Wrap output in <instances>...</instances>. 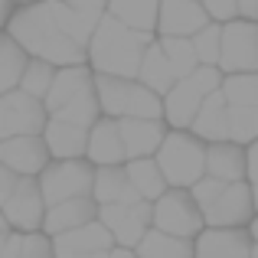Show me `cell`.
<instances>
[{"mask_svg":"<svg viewBox=\"0 0 258 258\" xmlns=\"http://www.w3.org/2000/svg\"><path fill=\"white\" fill-rule=\"evenodd\" d=\"M7 33H10L30 56L46 59V62H52V66L88 62V49L82 43H76V39L59 26L56 13H52V0L23 4L17 13H10Z\"/></svg>","mask_w":258,"mask_h":258,"instance_id":"6da1fadb","label":"cell"},{"mask_svg":"<svg viewBox=\"0 0 258 258\" xmlns=\"http://www.w3.org/2000/svg\"><path fill=\"white\" fill-rule=\"evenodd\" d=\"M151 33L131 30L121 20H114L111 13H105L88 39V66L105 76L138 79L141 59H144V49L151 46Z\"/></svg>","mask_w":258,"mask_h":258,"instance_id":"7a4b0ae2","label":"cell"},{"mask_svg":"<svg viewBox=\"0 0 258 258\" xmlns=\"http://www.w3.org/2000/svg\"><path fill=\"white\" fill-rule=\"evenodd\" d=\"M101 114L108 118H164V95L147 88L141 79L95 72Z\"/></svg>","mask_w":258,"mask_h":258,"instance_id":"3957f363","label":"cell"},{"mask_svg":"<svg viewBox=\"0 0 258 258\" xmlns=\"http://www.w3.org/2000/svg\"><path fill=\"white\" fill-rule=\"evenodd\" d=\"M154 157L170 186L189 189L196 180L206 176V141L196 138L189 127H170Z\"/></svg>","mask_w":258,"mask_h":258,"instance_id":"277c9868","label":"cell"},{"mask_svg":"<svg viewBox=\"0 0 258 258\" xmlns=\"http://www.w3.org/2000/svg\"><path fill=\"white\" fill-rule=\"evenodd\" d=\"M222 79H226V72H222L219 66H203V62L196 66L186 79H180V82L164 95V121H167V127H189L193 124L203 98L213 95V92H219Z\"/></svg>","mask_w":258,"mask_h":258,"instance_id":"5b68a950","label":"cell"},{"mask_svg":"<svg viewBox=\"0 0 258 258\" xmlns=\"http://www.w3.org/2000/svg\"><path fill=\"white\" fill-rule=\"evenodd\" d=\"M222 95L229 101V138L239 144L258 141V72H232L222 79Z\"/></svg>","mask_w":258,"mask_h":258,"instance_id":"8992f818","label":"cell"},{"mask_svg":"<svg viewBox=\"0 0 258 258\" xmlns=\"http://www.w3.org/2000/svg\"><path fill=\"white\" fill-rule=\"evenodd\" d=\"M95 186V164L88 157H69V160H49L39 173V189L46 196V206L72 196H92Z\"/></svg>","mask_w":258,"mask_h":258,"instance_id":"52a82bcc","label":"cell"},{"mask_svg":"<svg viewBox=\"0 0 258 258\" xmlns=\"http://www.w3.org/2000/svg\"><path fill=\"white\" fill-rule=\"evenodd\" d=\"M154 229H164L180 239H196L206 229V219H203V209L189 189L170 186L164 196L154 200Z\"/></svg>","mask_w":258,"mask_h":258,"instance_id":"ba28073f","label":"cell"},{"mask_svg":"<svg viewBox=\"0 0 258 258\" xmlns=\"http://www.w3.org/2000/svg\"><path fill=\"white\" fill-rule=\"evenodd\" d=\"M255 216H258L255 189H252L248 180L222 183V189L216 193V200L209 203V206H203L206 226H219V229H248Z\"/></svg>","mask_w":258,"mask_h":258,"instance_id":"9c48e42d","label":"cell"},{"mask_svg":"<svg viewBox=\"0 0 258 258\" xmlns=\"http://www.w3.org/2000/svg\"><path fill=\"white\" fill-rule=\"evenodd\" d=\"M219 69L226 76H232V72H258V20L235 17L229 23H222Z\"/></svg>","mask_w":258,"mask_h":258,"instance_id":"30bf717a","label":"cell"},{"mask_svg":"<svg viewBox=\"0 0 258 258\" xmlns=\"http://www.w3.org/2000/svg\"><path fill=\"white\" fill-rule=\"evenodd\" d=\"M49 111L43 98H33L23 88L0 92V141L17 138V134H43Z\"/></svg>","mask_w":258,"mask_h":258,"instance_id":"8fae6325","label":"cell"},{"mask_svg":"<svg viewBox=\"0 0 258 258\" xmlns=\"http://www.w3.org/2000/svg\"><path fill=\"white\" fill-rule=\"evenodd\" d=\"M98 219L114 235V245L134 248L144 232L154 226V203L151 200H134V203H108L98 209Z\"/></svg>","mask_w":258,"mask_h":258,"instance_id":"7c38bea8","label":"cell"},{"mask_svg":"<svg viewBox=\"0 0 258 258\" xmlns=\"http://www.w3.org/2000/svg\"><path fill=\"white\" fill-rule=\"evenodd\" d=\"M4 216L7 226L17 229V232H39L46 219V196L39 189V176H20L13 193L4 200Z\"/></svg>","mask_w":258,"mask_h":258,"instance_id":"4fadbf2b","label":"cell"},{"mask_svg":"<svg viewBox=\"0 0 258 258\" xmlns=\"http://www.w3.org/2000/svg\"><path fill=\"white\" fill-rule=\"evenodd\" d=\"M49 160L52 154L43 134H17V138L0 141V164H7L20 176H39L49 167Z\"/></svg>","mask_w":258,"mask_h":258,"instance_id":"5bb4252c","label":"cell"},{"mask_svg":"<svg viewBox=\"0 0 258 258\" xmlns=\"http://www.w3.org/2000/svg\"><path fill=\"white\" fill-rule=\"evenodd\" d=\"M252 232L248 229L206 226L193 239V258H252Z\"/></svg>","mask_w":258,"mask_h":258,"instance_id":"9a60e30c","label":"cell"},{"mask_svg":"<svg viewBox=\"0 0 258 258\" xmlns=\"http://www.w3.org/2000/svg\"><path fill=\"white\" fill-rule=\"evenodd\" d=\"M209 23V13L200 0H160L157 36H193Z\"/></svg>","mask_w":258,"mask_h":258,"instance_id":"2e32d148","label":"cell"},{"mask_svg":"<svg viewBox=\"0 0 258 258\" xmlns=\"http://www.w3.org/2000/svg\"><path fill=\"white\" fill-rule=\"evenodd\" d=\"M121 141H124V154L131 157H154L157 147L167 138V121L164 118H118Z\"/></svg>","mask_w":258,"mask_h":258,"instance_id":"e0dca14e","label":"cell"},{"mask_svg":"<svg viewBox=\"0 0 258 258\" xmlns=\"http://www.w3.org/2000/svg\"><path fill=\"white\" fill-rule=\"evenodd\" d=\"M85 157L92 160L95 167H111V164H124L127 154H124V141H121V127L118 118H108L101 114L92 127H88V147H85Z\"/></svg>","mask_w":258,"mask_h":258,"instance_id":"ac0fdd59","label":"cell"},{"mask_svg":"<svg viewBox=\"0 0 258 258\" xmlns=\"http://www.w3.org/2000/svg\"><path fill=\"white\" fill-rule=\"evenodd\" d=\"M98 200L95 196H72V200H59L46 209V219H43V232L46 235H59V232H69V229H79L85 222L98 219Z\"/></svg>","mask_w":258,"mask_h":258,"instance_id":"d6986e66","label":"cell"},{"mask_svg":"<svg viewBox=\"0 0 258 258\" xmlns=\"http://www.w3.org/2000/svg\"><path fill=\"white\" fill-rule=\"evenodd\" d=\"M206 173L216 180H248V151L239 141H213L206 144Z\"/></svg>","mask_w":258,"mask_h":258,"instance_id":"ffe728a7","label":"cell"},{"mask_svg":"<svg viewBox=\"0 0 258 258\" xmlns=\"http://www.w3.org/2000/svg\"><path fill=\"white\" fill-rule=\"evenodd\" d=\"M52 245L62 255H85V252H108L114 248V235L108 232V226L101 219H92L79 229H69V232L52 235Z\"/></svg>","mask_w":258,"mask_h":258,"instance_id":"44dd1931","label":"cell"},{"mask_svg":"<svg viewBox=\"0 0 258 258\" xmlns=\"http://www.w3.org/2000/svg\"><path fill=\"white\" fill-rule=\"evenodd\" d=\"M189 131H193L196 138H203L206 144H213V141H232L229 138V134H232V127H229V101H226V95H222V88L203 98Z\"/></svg>","mask_w":258,"mask_h":258,"instance_id":"7402d4cb","label":"cell"},{"mask_svg":"<svg viewBox=\"0 0 258 258\" xmlns=\"http://www.w3.org/2000/svg\"><path fill=\"white\" fill-rule=\"evenodd\" d=\"M88 85H95V69L88 62H79V66H59L56 69V79H52L49 92H46L43 105L49 114H56L66 101H72L79 92H85Z\"/></svg>","mask_w":258,"mask_h":258,"instance_id":"603a6c76","label":"cell"},{"mask_svg":"<svg viewBox=\"0 0 258 258\" xmlns=\"http://www.w3.org/2000/svg\"><path fill=\"white\" fill-rule=\"evenodd\" d=\"M46 147H49L52 160H69V157H85L88 147V127L85 124H72L62 118H49L43 127Z\"/></svg>","mask_w":258,"mask_h":258,"instance_id":"cb8c5ba5","label":"cell"},{"mask_svg":"<svg viewBox=\"0 0 258 258\" xmlns=\"http://www.w3.org/2000/svg\"><path fill=\"white\" fill-rule=\"evenodd\" d=\"M92 196L98 200V206H108V203H134L141 200L138 189L127 180L124 164H111V167H95V186Z\"/></svg>","mask_w":258,"mask_h":258,"instance_id":"d4e9b609","label":"cell"},{"mask_svg":"<svg viewBox=\"0 0 258 258\" xmlns=\"http://www.w3.org/2000/svg\"><path fill=\"white\" fill-rule=\"evenodd\" d=\"M138 79H141V82H144L147 88H154L157 95H167L176 82H180L176 69L170 66V59L164 56V49H160V39H157V36H154V39H151V46L144 49V59H141Z\"/></svg>","mask_w":258,"mask_h":258,"instance_id":"484cf974","label":"cell"},{"mask_svg":"<svg viewBox=\"0 0 258 258\" xmlns=\"http://www.w3.org/2000/svg\"><path fill=\"white\" fill-rule=\"evenodd\" d=\"M124 170H127V180L138 189L141 200L154 203L157 196H164L167 189H170V183H167L164 170H160L157 157H131V160H124Z\"/></svg>","mask_w":258,"mask_h":258,"instance_id":"4316f807","label":"cell"},{"mask_svg":"<svg viewBox=\"0 0 258 258\" xmlns=\"http://www.w3.org/2000/svg\"><path fill=\"white\" fill-rule=\"evenodd\" d=\"M108 13H111L114 20H121L124 26H131V30L157 36L160 0H108Z\"/></svg>","mask_w":258,"mask_h":258,"instance_id":"83f0119b","label":"cell"},{"mask_svg":"<svg viewBox=\"0 0 258 258\" xmlns=\"http://www.w3.org/2000/svg\"><path fill=\"white\" fill-rule=\"evenodd\" d=\"M141 258H193V239H180L164 229H147L144 239L134 245Z\"/></svg>","mask_w":258,"mask_h":258,"instance_id":"f1b7e54d","label":"cell"},{"mask_svg":"<svg viewBox=\"0 0 258 258\" xmlns=\"http://www.w3.org/2000/svg\"><path fill=\"white\" fill-rule=\"evenodd\" d=\"M26 62H30V52H26L10 33H0V92L20 88Z\"/></svg>","mask_w":258,"mask_h":258,"instance_id":"f546056e","label":"cell"},{"mask_svg":"<svg viewBox=\"0 0 258 258\" xmlns=\"http://www.w3.org/2000/svg\"><path fill=\"white\" fill-rule=\"evenodd\" d=\"M157 39H160L164 56L170 59V66L176 69V76H180V79H186L189 72L200 66V56H196L193 39H189V36H157Z\"/></svg>","mask_w":258,"mask_h":258,"instance_id":"4dcf8cb0","label":"cell"},{"mask_svg":"<svg viewBox=\"0 0 258 258\" xmlns=\"http://www.w3.org/2000/svg\"><path fill=\"white\" fill-rule=\"evenodd\" d=\"M56 69L59 66L30 56V62H26V69H23V79H20V88H23L26 95H33V98H46L52 79H56Z\"/></svg>","mask_w":258,"mask_h":258,"instance_id":"1f68e13d","label":"cell"},{"mask_svg":"<svg viewBox=\"0 0 258 258\" xmlns=\"http://www.w3.org/2000/svg\"><path fill=\"white\" fill-rule=\"evenodd\" d=\"M193 49L196 56H200L203 66H219V49H222V23H216V20H209L203 30H196L193 36Z\"/></svg>","mask_w":258,"mask_h":258,"instance_id":"d6a6232c","label":"cell"},{"mask_svg":"<svg viewBox=\"0 0 258 258\" xmlns=\"http://www.w3.org/2000/svg\"><path fill=\"white\" fill-rule=\"evenodd\" d=\"M20 258H56V245H52V235L39 232H23L20 242Z\"/></svg>","mask_w":258,"mask_h":258,"instance_id":"836d02e7","label":"cell"},{"mask_svg":"<svg viewBox=\"0 0 258 258\" xmlns=\"http://www.w3.org/2000/svg\"><path fill=\"white\" fill-rule=\"evenodd\" d=\"M203 7H206L209 20H216V23H229L239 17V0H203Z\"/></svg>","mask_w":258,"mask_h":258,"instance_id":"e575fe53","label":"cell"},{"mask_svg":"<svg viewBox=\"0 0 258 258\" xmlns=\"http://www.w3.org/2000/svg\"><path fill=\"white\" fill-rule=\"evenodd\" d=\"M69 4L76 7V10L82 13V17L92 20V23H98V20L108 13V0H69Z\"/></svg>","mask_w":258,"mask_h":258,"instance_id":"d590c367","label":"cell"},{"mask_svg":"<svg viewBox=\"0 0 258 258\" xmlns=\"http://www.w3.org/2000/svg\"><path fill=\"white\" fill-rule=\"evenodd\" d=\"M17 180H20V173H17V170H10L7 164H0V206H4V200L13 193Z\"/></svg>","mask_w":258,"mask_h":258,"instance_id":"8d00e7d4","label":"cell"},{"mask_svg":"<svg viewBox=\"0 0 258 258\" xmlns=\"http://www.w3.org/2000/svg\"><path fill=\"white\" fill-rule=\"evenodd\" d=\"M245 151H248V183L258 186V141H252Z\"/></svg>","mask_w":258,"mask_h":258,"instance_id":"74e56055","label":"cell"},{"mask_svg":"<svg viewBox=\"0 0 258 258\" xmlns=\"http://www.w3.org/2000/svg\"><path fill=\"white\" fill-rule=\"evenodd\" d=\"M20 242H23V232H10V235H7L4 252H0V258H20Z\"/></svg>","mask_w":258,"mask_h":258,"instance_id":"f35d334b","label":"cell"},{"mask_svg":"<svg viewBox=\"0 0 258 258\" xmlns=\"http://www.w3.org/2000/svg\"><path fill=\"white\" fill-rule=\"evenodd\" d=\"M239 17L258 20V0H239Z\"/></svg>","mask_w":258,"mask_h":258,"instance_id":"ab89813d","label":"cell"},{"mask_svg":"<svg viewBox=\"0 0 258 258\" xmlns=\"http://www.w3.org/2000/svg\"><path fill=\"white\" fill-rule=\"evenodd\" d=\"M108 258H141L134 248H127V245H114L111 252H108Z\"/></svg>","mask_w":258,"mask_h":258,"instance_id":"60d3db41","label":"cell"},{"mask_svg":"<svg viewBox=\"0 0 258 258\" xmlns=\"http://www.w3.org/2000/svg\"><path fill=\"white\" fill-rule=\"evenodd\" d=\"M10 13H13V0H0V26H7Z\"/></svg>","mask_w":258,"mask_h":258,"instance_id":"b9f144b4","label":"cell"},{"mask_svg":"<svg viewBox=\"0 0 258 258\" xmlns=\"http://www.w3.org/2000/svg\"><path fill=\"white\" fill-rule=\"evenodd\" d=\"M248 232H252V242H255V245H258V216H255V219H252V226H248Z\"/></svg>","mask_w":258,"mask_h":258,"instance_id":"7bdbcfd3","label":"cell"},{"mask_svg":"<svg viewBox=\"0 0 258 258\" xmlns=\"http://www.w3.org/2000/svg\"><path fill=\"white\" fill-rule=\"evenodd\" d=\"M7 229L10 226H7V216H4V209H0V232H7Z\"/></svg>","mask_w":258,"mask_h":258,"instance_id":"ee69618b","label":"cell"},{"mask_svg":"<svg viewBox=\"0 0 258 258\" xmlns=\"http://www.w3.org/2000/svg\"><path fill=\"white\" fill-rule=\"evenodd\" d=\"M7 235L10 232H0V252H4V245H7Z\"/></svg>","mask_w":258,"mask_h":258,"instance_id":"f6af8a7d","label":"cell"},{"mask_svg":"<svg viewBox=\"0 0 258 258\" xmlns=\"http://www.w3.org/2000/svg\"><path fill=\"white\" fill-rule=\"evenodd\" d=\"M17 4H39V0H17Z\"/></svg>","mask_w":258,"mask_h":258,"instance_id":"bcb514c9","label":"cell"},{"mask_svg":"<svg viewBox=\"0 0 258 258\" xmlns=\"http://www.w3.org/2000/svg\"><path fill=\"white\" fill-rule=\"evenodd\" d=\"M255 189V209H258V186H252Z\"/></svg>","mask_w":258,"mask_h":258,"instance_id":"7dc6e473","label":"cell"},{"mask_svg":"<svg viewBox=\"0 0 258 258\" xmlns=\"http://www.w3.org/2000/svg\"><path fill=\"white\" fill-rule=\"evenodd\" d=\"M252 258H258V245H255V248H252Z\"/></svg>","mask_w":258,"mask_h":258,"instance_id":"c3c4849f","label":"cell"},{"mask_svg":"<svg viewBox=\"0 0 258 258\" xmlns=\"http://www.w3.org/2000/svg\"><path fill=\"white\" fill-rule=\"evenodd\" d=\"M200 4H203V0H200Z\"/></svg>","mask_w":258,"mask_h":258,"instance_id":"681fc988","label":"cell"}]
</instances>
